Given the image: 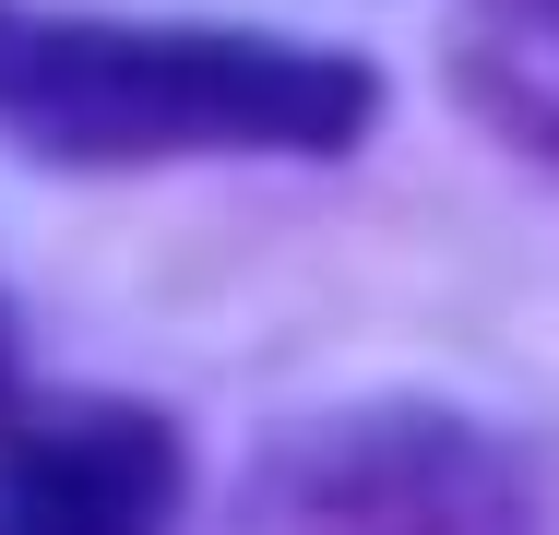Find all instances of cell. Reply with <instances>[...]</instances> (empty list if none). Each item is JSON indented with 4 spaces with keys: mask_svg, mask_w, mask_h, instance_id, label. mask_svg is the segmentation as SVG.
Here are the masks:
<instances>
[{
    "mask_svg": "<svg viewBox=\"0 0 559 535\" xmlns=\"http://www.w3.org/2000/svg\"><path fill=\"white\" fill-rule=\"evenodd\" d=\"M0 131L72 167L143 155H334L369 131V72L215 24H84L0 0Z\"/></svg>",
    "mask_w": 559,
    "mask_h": 535,
    "instance_id": "1",
    "label": "cell"
},
{
    "mask_svg": "<svg viewBox=\"0 0 559 535\" xmlns=\"http://www.w3.org/2000/svg\"><path fill=\"white\" fill-rule=\"evenodd\" d=\"M0 417H12V321H0Z\"/></svg>",
    "mask_w": 559,
    "mask_h": 535,
    "instance_id": "3",
    "label": "cell"
},
{
    "mask_svg": "<svg viewBox=\"0 0 559 535\" xmlns=\"http://www.w3.org/2000/svg\"><path fill=\"white\" fill-rule=\"evenodd\" d=\"M179 452L131 405L0 417V535H167Z\"/></svg>",
    "mask_w": 559,
    "mask_h": 535,
    "instance_id": "2",
    "label": "cell"
}]
</instances>
